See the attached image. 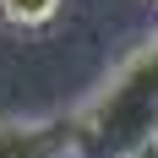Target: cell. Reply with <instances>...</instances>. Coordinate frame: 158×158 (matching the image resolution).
I'll return each mask as SVG.
<instances>
[{
	"label": "cell",
	"mask_w": 158,
	"mask_h": 158,
	"mask_svg": "<svg viewBox=\"0 0 158 158\" xmlns=\"http://www.w3.org/2000/svg\"><path fill=\"white\" fill-rule=\"evenodd\" d=\"M77 114V158H126L158 136V33L98 82Z\"/></svg>",
	"instance_id": "obj_1"
},
{
	"label": "cell",
	"mask_w": 158,
	"mask_h": 158,
	"mask_svg": "<svg viewBox=\"0 0 158 158\" xmlns=\"http://www.w3.org/2000/svg\"><path fill=\"white\" fill-rule=\"evenodd\" d=\"M0 158H77V114L0 120Z\"/></svg>",
	"instance_id": "obj_2"
},
{
	"label": "cell",
	"mask_w": 158,
	"mask_h": 158,
	"mask_svg": "<svg viewBox=\"0 0 158 158\" xmlns=\"http://www.w3.org/2000/svg\"><path fill=\"white\" fill-rule=\"evenodd\" d=\"M65 16V0H0V27L11 33H44Z\"/></svg>",
	"instance_id": "obj_3"
},
{
	"label": "cell",
	"mask_w": 158,
	"mask_h": 158,
	"mask_svg": "<svg viewBox=\"0 0 158 158\" xmlns=\"http://www.w3.org/2000/svg\"><path fill=\"white\" fill-rule=\"evenodd\" d=\"M126 158H158V136H153V142H142L136 153H126Z\"/></svg>",
	"instance_id": "obj_4"
}]
</instances>
